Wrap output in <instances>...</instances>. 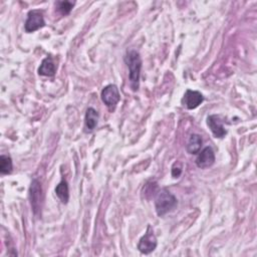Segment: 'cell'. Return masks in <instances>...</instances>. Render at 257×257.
Instances as JSON below:
<instances>
[{
  "instance_id": "1",
  "label": "cell",
  "mask_w": 257,
  "mask_h": 257,
  "mask_svg": "<svg viewBox=\"0 0 257 257\" xmlns=\"http://www.w3.org/2000/svg\"><path fill=\"white\" fill-rule=\"evenodd\" d=\"M124 62L128 68V79L131 87L134 91H137L140 86L142 68V58L140 53L135 49H127L124 55Z\"/></svg>"
},
{
  "instance_id": "2",
  "label": "cell",
  "mask_w": 257,
  "mask_h": 257,
  "mask_svg": "<svg viewBox=\"0 0 257 257\" xmlns=\"http://www.w3.org/2000/svg\"><path fill=\"white\" fill-rule=\"evenodd\" d=\"M178 205L177 198L166 188L161 189L155 199V209L159 217L172 212Z\"/></svg>"
},
{
  "instance_id": "3",
  "label": "cell",
  "mask_w": 257,
  "mask_h": 257,
  "mask_svg": "<svg viewBox=\"0 0 257 257\" xmlns=\"http://www.w3.org/2000/svg\"><path fill=\"white\" fill-rule=\"evenodd\" d=\"M100 97L109 111H114L116 104L120 100V93L115 84H107L101 90Z\"/></svg>"
},
{
  "instance_id": "4",
  "label": "cell",
  "mask_w": 257,
  "mask_h": 257,
  "mask_svg": "<svg viewBox=\"0 0 257 257\" xmlns=\"http://www.w3.org/2000/svg\"><path fill=\"white\" fill-rule=\"evenodd\" d=\"M29 199L32 207V211L35 216H39L41 211L42 202V188L37 179H33L29 187Z\"/></svg>"
},
{
  "instance_id": "5",
  "label": "cell",
  "mask_w": 257,
  "mask_h": 257,
  "mask_svg": "<svg viewBox=\"0 0 257 257\" xmlns=\"http://www.w3.org/2000/svg\"><path fill=\"white\" fill-rule=\"evenodd\" d=\"M157 245L158 241L154 230L151 225H148L146 233L138 243V249L143 254H150L157 248Z\"/></svg>"
},
{
  "instance_id": "6",
  "label": "cell",
  "mask_w": 257,
  "mask_h": 257,
  "mask_svg": "<svg viewBox=\"0 0 257 257\" xmlns=\"http://www.w3.org/2000/svg\"><path fill=\"white\" fill-rule=\"evenodd\" d=\"M45 26V21L43 17V11L40 9H32L27 14V19L24 24V29L26 32L31 33Z\"/></svg>"
},
{
  "instance_id": "7",
  "label": "cell",
  "mask_w": 257,
  "mask_h": 257,
  "mask_svg": "<svg viewBox=\"0 0 257 257\" xmlns=\"http://www.w3.org/2000/svg\"><path fill=\"white\" fill-rule=\"evenodd\" d=\"M223 119L219 114H210L207 117V124L213 136L217 139H223L227 135V131L223 125Z\"/></svg>"
},
{
  "instance_id": "8",
  "label": "cell",
  "mask_w": 257,
  "mask_h": 257,
  "mask_svg": "<svg viewBox=\"0 0 257 257\" xmlns=\"http://www.w3.org/2000/svg\"><path fill=\"white\" fill-rule=\"evenodd\" d=\"M204 101L203 94L198 90L187 89L184 93V96L181 100L182 104L188 109H194L198 107Z\"/></svg>"
},
{
  "instance_id": "9",
  "label": "cell",
  "mask_w": 257,
  "mask_h": 257,
  "mask_svg": "<svg viewBox=\"0 0 257 257\" xmlns=\"http://www.w3.org/2000/svg\"><path fill=\"white\" fill-rule=\"evenodd\" d=\"M215 163V153L211 147L204 148L196 159V165L200 169H207Z\"/></svg>"
},
{
  "instance_id": "10",
  "label": "cell",
  "mask_w": 257,
  "mask_h": 257,
  "mask_svg": "<svg viewBox=\"0 0 257 257\" xmlns=\"http://www.w3.org/2000/svg\"><path fill=\"white\" fill-rule=\"evenodd\" d=\"M56 72V64L51 55L46 56L38 67V74L41 76H54Z\"/></svg>"
},
{
  "instance_id": "11",
  "label": "cell",
  "mask_w": 257,
  "mask_h": 257,
  "mask_svg": "<svg viewBox=\"0 0 257 257\" xmlns=\"http://www.w3.org/2000/svg\"><path fill=\"white\" fill-rule=\"evenodd\" d=\"M98 120V112L93 108V107H88L85 112V117H84V131L85 133H91Z\"/></svg>"
},
{
  "instance_id": "12",
  "label": "cell",
  "mask_w": 257,
  "mask_h": 257,
  "mask_svg": "<svg viewBox=\"0 0 257 257\" xmlns=\"http://www.w3.org/2000/svg\"><path fill=\"white\" fill-rule=\"evenodd\" d=\"M202 143H203V140L201 138L200 135L198 134H192L190 136V139H189V142L187 144V147H186V150L189 154L191 155H195V154H198L201 150V147H202Z\"/></svg>"
},
{
  "instance_id": "13",
  "label": "cell",
  "mask_w": 257,
  "mask_h": 257,
  "mask_svg": "<svg viewBox=\"0 0 257 257\" xmlns=\"http://www.w3.org/2000/svg\"><path fill=\"white\" fill-rule=\"evenodd\" d=\"M55 194L58 197V199L63 204H67L69 200V190H68V184L65 180H61V182L55 187Z\"/></svg>"
},
{
  "instance_id": "14",
  "label": "cell",
  "mask_w": 257,
  "mask_h": 257,
  "mask_svg": "<svg viewBox=\"0 0 257 257\" xmlns=\"http://www.w3.org/2000/svg\"><path fill=\"white\" fill-rule=\"evenodd\" d=\"M13 170L12 159L9 156L1 155L0 156V173L2 175H8Z\"/></svg>"
},
{
  "instance_id": "15",
  "label": "cell",
  "mask_w": 257,
  "mask_h": 257,
  "mask_svg": "<svg viewBox=\"0 0 257 257\" xmlns=\"http://www.w3.org/2000/svg\"><path fill=\"white\" fill-rule=\"evenodd\" d=\"M74 4H75V2H71V1H57L55 3V6H56L57 11L60 14L67 15L72 10Z\"/></svg>"
},
{
  "instance_id": "16",
  "label": "cell",
  "mask_w": 257,
  "mask_h": 257,
  "mask_svg": "<svg viewBox=\"0 0 257 257\" xmlns=\"http://www.w3.org/2000/svg\"><path fill=\"white\" fill-rule=\"evenodd\" d=\"M145 197L149 199V195L154 196L155 194H157V190H158V184L156 182H149L145 185Z\"/></svg>"
},
{
  "instance_id": "17",
  "label": "cell",
  "mask_w": 257,
  "mask_h": 257,
  "mask_svg": "<svg viewBox=\"0 0 257 257\" xmlns=\"http://www.w3.org/2000/svg\"><path fill=\"white\" fill-rule=\"evenodd\" d=\"M183 172V166L180 162H175L172 166V177L173 178H179Z\"/></svg>"
}]
</instances>
